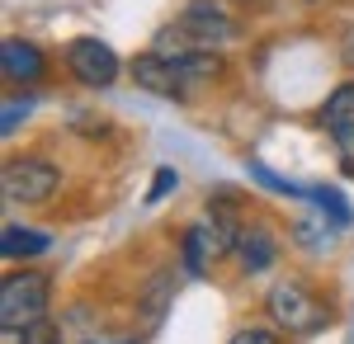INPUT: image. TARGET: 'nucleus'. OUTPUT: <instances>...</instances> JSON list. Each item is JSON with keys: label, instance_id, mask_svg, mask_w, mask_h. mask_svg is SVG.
Here are the masks:
<instances>
[{"label": "nucleus", "instance_id": "f257e3e1", "mask_svg": "<svg viewBox=\"0 0 354 344\" xmlns=\"http://www.w3.org/2000/svg\"><path fill=\"white\" fill-rule=\"evenodd\" d=\"M53 302V288L43 274H10L0 283V325H38Z\"/></svg>", "mask_w": 354, "mask_h": 344}, {"label": "nucleus", "instance_id": "f03ea898", "mask_svg": "<svg viewBox=\"0 0 354 344\" xmlns=\"http://www.w3.org/2000/svg\"><path fill=\"white\" fill-rule=\"evenodd\" d=\"M62 184V170H57L53 160H38V156H24V160H10L5 170H0V189H5V198L15 203H48Z\"/></svg>", "mask_w": 354, "mask_h": 344}, {"label": "nucleus", "instance_id": "7ed1b4c3", "mask_svg": "<svg viewBox=\"0 0 354 344\" xmlns=\"http://www.w3.org/2000/svg\"><path fill=\"white\" fill-rule=\"evenodd\" d=\"M265 307H270V321H274V325L298 330V335L317 330V325H326V312L307 297V288H302V283H274L270 297H265Z\"/></svg>", "mask_w": 354, "mask_h": 344}, {"label": "nucleus", "instance_id": "20e7f679", "mask_svg": "<svg viewBox=\"0 0 354 344\" xmlns=\"http://www.w3.org/2000/svg\"><path fill=\"white\" fill-rule=\"evenodd\" d=\"M232 245H236V231L222 217H198L185 231V265H189V274H208V265L222 260Z\"/></svg>", "mask_w": 354, "mask_h": 344}, {"label": "nucleus", "instance_id": "39448f33", "mask_svg": "<svg viewBox=\"0 0 354 344\" xmlns=\"http://www.w3.org/2000/svg\"><path fill=\"white\" fill-rule=\"evenodd\" d=\"M66 66L90 90H104V85L118 80V52H113L109 43H100V38H76L66 48Z\"/></svg>", "mask_w": 354, "mask_h": 344}, {"label": "nucleus", "instance_id": "423d86ee", "mask_svg": "<svg viewBox=\"0 0 354 344\" xmlns=\"http://www.w3.org/2000/svg\"><path fill=\"white\" fill-rule=\"evenodd\" d=\"M133 85L147 90V95H156V99H185L189 76H185L180 61H170L165 52H142V57H133Z\"/></svg>", "mask_w": 354, "mask_h": 344}, {"label": "nucleus", "instance_id": "0eeeda50", "mask_svg": "<svg viewBox=\"0 0 354 344\" xmlns=\"http://www.w3.org/2000/svg\"><path fill=\"white\" fill-rule=\"evenodd\" d=\"M180 28L189 33L198 48H208V43H227V38H232L227 15H222L218 5H208V0H194L189 10H185V19H180Z\"/></svg>", "mask_w": 354, "mask_h": 344}, {"label": "nucleus", "instance_id": "6e6552de", "mask_svg": "<svg viewBox=\"0 0 354 344\" xmlns=\"http://www.w3.org/2000/svg\"><path fill=\"white\" fill-rule=\"evenodd\" d=\"M43 52L33 48V43H19V38H10L5 48H0V71L10 80H19V85H28V80H38L43 76Z\"/></svg>", "mask_w": 354, "mask_h": 344}, {"label": "nucleus", "instance_id": "1a4fd4ad", "mask_svg": "<svg viewBox=\"0 0 354 344\" xmlns=\"http://www.w3.org/2000/svg\"><path fill=\"white\" fill-rule=\"evenodd\" d=\"M53 245L48 231H28V227H5L0 231V255L5 260H33V255H43Z\"/></svg>", "mask_w": 354, "mask_h": 344}, {"label": "nucleus", "instance_id": "9d476101", "mask_svg": "<svg viewBox=\"0 0 354 344\" xmlns=\"http://www.w3.org/2000/svg\"><path fill=\"white\" fill-rule=\"evenodd\" d=\"M236 250H241L245 274H260V269H270V260H274V236L265 227H250V231L236 236Z\"/></svg>", "mask_w": 354, "mask_h": 344}, {"label": "nucleus", "instance_id": "9b49d317", "mask_svg": "<svg viewBox=\"0 0 354 344\" xmlns=\"http://www.w3.org/2000/svg\"><path fill=\"white\" fill-rule=\"evenodd\" d=\"M345 123H354V80H345V85H335L326 95V104H322V128H345Z\"/></svg>", "mask_w": 354, "mask_h": 344}, {"label": "nucleus", "instance_id": "f8f14e48", "mask_svg": "<svg viewBox=\"0 0 354 344\" xmlns=\"http://www.w3.org/2000/svg\"><path fill=\"white\" fill-rule=\"evenodd\" d=\"M170 292H175V278H170V274H151V283H147V292H142V312H147L151 325H156L161 312L170 307Z\"/></svg>", "mask_w": 354, "mask_h": 344}, {"label": "nucleus", "instance_id": "ddd939ff", "mask_svg": "<svg viewBox=\"0 0 354 344\" xmlns=\"http://www.w3.org/2000/svg\"><path fill=\"white\" fill-rule=\"evenodd\" d=\"M330 142H335V156H340V165L354 175V123L335 128V133H330Z\"/></svg>", "mask_w": 354, "mask_h": 344}, {"label": "nucleus", "instance_id": "4468645a", "mask_svg": "<svg viewBox=\"0 0 354 344\" xmlns=\"http://www.w3.org/2000/svg\"><path fill=\"white\" fill-rule=\"evenodd\" d=\"M175 184H180V175H175L170 165H165V170H156V184H151V193H147V203H156V198H161V193H170Z\"/></svg>", "mask_w": 354, "mask_h": 344}, {"label": "nucleus", "instance_id": "2eb2a0df", "mask_svg": "<svg viewBox=\"0 0 354 344\" xmlns=\"http://www.w3.org/2000/svg\"><path fill=\"white\" fill-rule=\"evenodd\" d=\"M317 198H322V203H326V212H330V217H335V222H350V212H345V198H340V193H335V189H322V193H317Z\"/></svg>", "mask_w": 354, "mask_h": 344}, {"label": "nucleus", "instance_id": "dca6fc26", "mask_svg": "<svg viewBox=\"0 0 354 344\" xmlns=\"http://www.w3.org/2000/svg\"><path fill=\"white\" fill-rule=\"evenodd\" d=\"M232 344H274L270 330H241V335H232Z\"/></svg>", "mask_w": 354, "mask_h": 344}, {"label": "nucleus", "instance_id": "f3484780", "mask_svg": "<svg viewBox=\"0 0 354 344\" xmlns=\"http://www.w3.org/2000/svg\"><path fill=\"white\" fill-rule=\"evenodd\" d=\"M0 344H28L24 325H0Z\"/></svg>", "mask_w": 354, "mask_h": 344}, {"label": "nucleus", "instance_id": "a211bd4d", "mask_svg": "<svg viewBox=\"0 0 354 344\" xmlns=\"http://www.w3.org/2000/svg\"><path fill=\"white\" fill-rule=\"evenodd\" d=\"M24 108L28 104H15V99H10V104H5V123H0V128H5V133H15V118H24Z\"/></svg>", "mask_w": 354, "mask_h": 344}, {"label": "nucleus", "instance_id": "6ab92c4d", "mask_svg": "<svg viewBox=\"0 0 354 344\" xmlns=\"http://www.w3.org/2000/svg\"><path fill=\"white\" fill-rule=\"evenodd\" d=\"M340 57H345V61H350V66H354V33H350V38H345V48H340Z\"/></svg>", "mask_w": 354, "mask_h": 344}]
</instances>
